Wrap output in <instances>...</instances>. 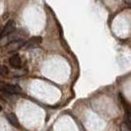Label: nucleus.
Returning a JSON list of instances; mask_svg holds the SVG:
<instances>
[{
  "label": "nucleus",
  "instance_id": "obj_8",
  "mask_svg": "<svg viewBox=\"0 0 131 131\" xmlns=\"http://www.w3.org/2000/svg\"><path fill=\"white\" fill-rule=\"evenodd\" d=\"M3 38V29L0 28V39Z\"/></svg>",
  "mask_w": 131,
  "mask_h": 131
},
{
  "label": "nucleus",
  "instance_id": "obj_1",
  "mask_svg": "<svg viewBox=\"0 0 131 131\" xmlns=\"http://www.w3.org/2000/svg\"><path fill=\"white\" fill-rule=\"evenodd\" d=\"M0 91L7 93V94H11V95H17V94L22 93V89L18 86L0 83Z\"/></svg>",
  "mask_w": 131,
  "mask_h": 131
},
{
  "label": "nucleus",
  "instance_id": "obj_5",
  "mask_svg": "<svg viewBox=\"0 0 131 131\" xmlns=\"http://www.w3.org/2000/svg\"><path fill=\"white\" fill-rule=\"evenodd\" d=\"M7 119H8L9 123H10L11 125H13V126L17 127V128H19L20 127L19 120H18L17 116H16L14 113H9V114H7Z\"/></svg>",
  "mask_w": 131,
  "mask_h": 131
},
{
  "label": "nucleus",
  "instance_id": "obj_6",
  "mask_svg": "<svg viewBox=\"0 0 131 131\" xmlns=\"http://www.w3.org/2000/svg\"><path fill=\"white\" fill-rule=\"evenodd\" d=\"M125 124L127 125V127H128V129H131V119H130V116H126V119H125Z\"/></svg>",
  "mask_w": 131,
  "mask_h": 131
},
{
  "label": "nucleus",
  "instance_id": "obj_4",
  "mask_svg": "<svg viewBox=\"0 0 131 131\" xmlns=\"http://www.w3.org/2000/svg\"><path fill=\"white\" fill-rule=\"evenodd\" d=\"M9 63L10 65L14 67V68H20L21 64H22V61H21V57H20L18 54H15L13 55L11 58L9 59Z\"/></svg>",
  "mask_w": 131,
  "mask_h": 131
},
{
  "label": "nucleus",
  "instance_id": "obj_9",
  "mask_svg": "<svg viewBox=\"0 0 131 131\" xmlns=\"http://www.w3.org/2000/svg\"><path fill=\"white\" fill-rule=\"evenodd\" d=\"M1 110H2V107H1V106H0V111H1Z\"/></svg>",
  "mask_w": 131,
  "mask_h": 131
},
{
  "label": "nucleus",
  "instance_id": "obj_2",
  "mask_svg": "<svg viewBox=\"0 0 131 131\" xmlns=\"http://www.w3.org/2000/svg\"><path fill=\"white\" fill-rule=\"evenodd\" d=\"M14 31H15V22L13 20H10L7 22L5 27L3 28V37H7L11 35L12 33H14Z\"/></svg>",
  "mask_w": 131,
  "mask_h": 131
},
{
  "label": "nucleus",
  "instance_id": "obj_7",
  "mask_svg": "<svg viewBox=\"0 0 131 131\" xmlns=\"http://www.w3.org/2000/svg\"><path fill=\"white\" fill-rule=\"evenodd\" d=\"M0 73H1V74H5V73H7L6 67H1V68H0Z\"/></svg>",
  "mask_w": 131,
  "mask_h": 131
},
{
  "label": "nucleus",
  "instance_id": "obj_3",
  "mask_svg": "<svg viewBox=\"0 0 131 131\" xmlns=\"http://www.w3.org/2000/svg\"><path fill=\"white\" fill-rule=\"evenodd\" d=\"M42 39L40 37H33L31 39H29L26 42V47H35L41 43Z\"/></svg>",
  "mask_w": 131,
  "mask_h": 131
}]
</instances>
